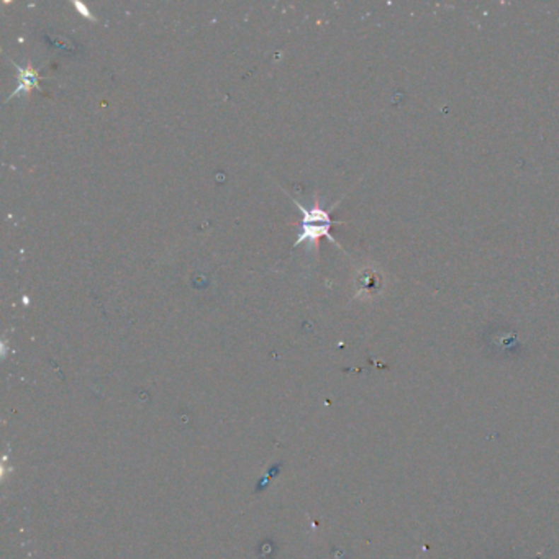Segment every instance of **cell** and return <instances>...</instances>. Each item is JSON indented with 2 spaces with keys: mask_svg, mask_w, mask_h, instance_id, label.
<instances>
[{
  "mask_svg": "<svg viewBox=\"0 0 559 559\" xmlns=\"http://www.w3.org/2000/svg\"><path fill=\"white\" fill-rule=\"evenodd\" d=\"M294 204L299 207L300 214H302V221H299V235L297 241L294 243V248H297L302 243H307L309 251H313V248H318V240L320 238H328L331 243H335L336 246H340L338 243L335 241V238L330 235L331 226L338 221H335L331 219L330 214L323 209L322 204H320V199L315 195V200L312 207H305L292 197Z\"/></svg>",
  "mask_w": 559,
  "mask_h": 559,
  "instance_id": "6da1fadb",
  "label": "cell"
},
{
  "mask_svg": "<svg viewBox=\"0 0 559 559\" xmlns=\"http://www.w3.org/2000/svg\"><path fill=\"white\" fill-rule=\"evenodd\" d=\"M13 66H15V69L18 71L20 82H18V87L15 89V92L10 94L7 102L12 100L13 97L27 96L28 92L33 91V89H40V74H38V71L33 69L32 64L28 63L27 66H20L17 63H13Z\"/></svg>",
  "mask_w": 559,
  "mask_h": 559,
  "instance_id": "7a4b0ae2",
  "label": "cell"
},
{
  "mask_svg": "<svg viewBox=\"0 0 559 559\" xmlns=\"http://www.w3.org/2000/svg\"><path fill=\"white\" fill-rule=\"evenodd\" d=\"M72 5H74L76 10L82 15V17L89 18V20H92V22H97V17H96V15H92L91 10L87 8L84 4H82V2H77V0H74V2H72Z\"/></svg>",
  "mask_w": 559,
  "mask_h": 559,
  "instance_id": "3957f363",
  "label": "cell"
}]
</instances>
